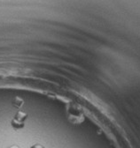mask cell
I'll return each mask as SVG.
<instances>
[{"label": "cell", "mask_w": 140, "mask_h": 148, "mask_svg": "<svg viewBox=\"0 0 140 148\" xmlns=\"http://www.w3.org/2000/svg\"><path fill=\"white\" fill-rule=\"evenodd\" d=\"M8 148H20L18 145H11L10 147H8Z\"/></svg>", "instance_id": "277c9868"}, {"label": "cell", "mask_w": 140, "mask_h": 148, "mask_svg": "<svg viewBox=\"0 0 140 148\" xmlns=\"http://www.w3.org/2000/svg\"><path fill=\"white\" fill-rule=\"evenodd\" d=\"M12 126L16 129V130H19V129H22L24 127V123H21V122H18V121H16V120H12Z\"/></svg>", "instance_id": "7a4b0ae2"}, {"label": "cell", "mask_w": 140, "mask_h": 148, "mask_svg": "<svg viewBox=\"0 0 140 148\" xmlns=\"http://www.w3.org/2000/svg\"><path fill=\"white\" fill-rule=\"evenodd\" d=\"M30 148H45V147L43 145H41V144H35Z\"/></svg>", "instance_id": "3957f363"}, {"label": "cell", "mask_w": 140, "mask_h": 148, "mask_svg": "<svg viewBox=\"0 0 140 148\" xmlns=\"http://www.w3.org/2000/svg\"><path fill=\"white\" fill-rule=\"evenodd\" d=\"M28 117V115L24 112H21V111H20V112H18L16 115H15V118L14 120L18 121V122H21V123H23Z\"/></svg>", "instance_id": "6da1fadb"}]
</instances>
